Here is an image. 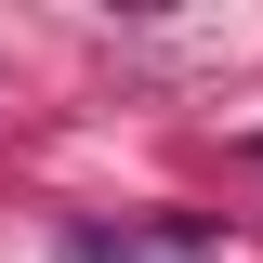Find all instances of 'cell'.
I'll return each instance as SVG.
<instances>
[{"label": "cell", "instance_id": "6da1fadb", "mask_svg": "<svg viewBox=\"0 0 263 263\" xmlns=\"http://www.w3.org/2000/svg\"><path fill=\"white\" fill-rule=\"evenodd\" d=\"M53 263H145V250H132V237H66Z\"/></svg>", "mask_w": 263, "mask_h": 263}]
</instances>
